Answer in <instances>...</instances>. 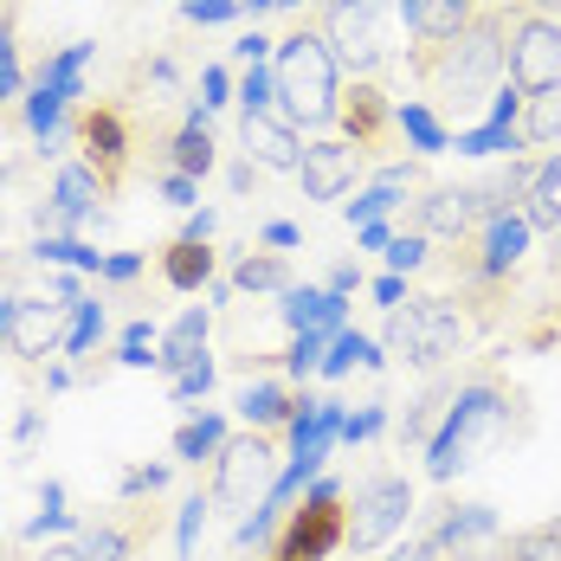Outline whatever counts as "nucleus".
<instances>
[{"instance_id": "f257e3e1", "label": "nucleus", "mask_w": 561, "mask_h": 561, "mask_svg": "<svg viewBox=\"0 0 561 561\" xmlns=\"http://www.w3.org/2000/svg\"><path fill=\"white\" fill-rule=\"evenodd\" d=\"M510 26H516V7H478L446 46L407 53V71H413L420 91L439 98L446 111L478 104V98H497L504 78H510Z\"/></svg>"}, {"instance_id": "f03ea898", "label": "nucleus", "mask_w": 561, "mask_h": 561, "mask_svg": "<svg viewBox=\"0 0 561 561\" xmlns=\"http://www.w3.org/2000/svg\"><path fill=\"white\" fill-rule=\"evenodd\" d=\"M272 91H278V116L297 129H323L336 123V104H342V65L330 53V39L304 20L297 33L278 39V58H272Z\"/></svg>"}, {"instance_id": "7ed1b4c3", "label": "nucleus", "mask_w": 561, "mask_h": 561, "mask_svg": "<svg viewBox=\"0 0 561 561\" xmlns=\"http://www.w3.org/2000/svg\"><path fill=\"white\" fill-rule=\"evenodd\" d=\"M510 413H516V393L497 388V381H471V388H458L451 393V407H446V420H439L433 439H426V471L446 484L451 471H465L484 446L510 439Z\"/></svg>"}, {"instance_id": "20e7f679", "label": "nucleus", "mask_w": 561, "mask_h": 561, "mask_svg": "<svg viewBox=\"0 0 561 561\" xmlns=\"http://www.w3.org/2000/svg\"><path fill=\"white\" fill-rule=\"evenodd\" d=\"M393 7L388 0H323L317 7V33L330 39L342 71L355 78H381L393 65Z\"/></svg>"}, {"instance_id": "39448f33", "label": "nucleus", "mask_w": 561, "mask_h": 561, "mask_svg": "<svg viewBox=\"0 0 561 561\" xmlns=\"http://www.w3.org/2000/svg\"><path fill=\"white\" fill-rule=\"evenodd\" d=\"M348 542V510H342V484L323 478L310 484L297 504L284 510V523L272 529V561H330Z\"/></svg>"}, {"instance_id": "423d86ee", "label": "nucleus", "mask_w": 561, "mask_h": 561, "mask_svg": "<svg viewBox=\"0 0 561 561\" xmlns=\"http://www.w3.org/2000/svg\"><path fill=\"white\" fill-rule=\"evenodd\" d=\"M458 342H465V317L446 297H407V304L388 310L381 348L400 355V362H413V368H439L446 355H458Z\"/></svg>"}, {"instance_id": "0eeeda50", "label": "nucleus", "mask_w": 561, "mask_h": 561, "mask_svg": "<svg viewBox=\"0 0 561 561\" xmlns=\"http://www.w3.org/2000/svg\"><path fill=\"white\" fill-rule=\"evenodd\" d=\"M278 484V451H272V433H239L214 451V484L207 497L232 510H259Z\"/></svg>"}, {"instance_id": "6e6552de", "label": "nucleus", "mask_w": 561, "mask_h": 561, "mask_svg": "<svg viewBox=\"0 0 561 561\" xmlns=\"http://www.w3.org/2000/svg\"><path fill=\"white\" fill-rule=\"evenodd\" d=\"M510 84L523 98L561 91V20L516 7V26H510Z\"/></svg>"}, {"instance_id": "1a4fd4ad", "label": "nucleus", "mask_w": 561, "mask_h": 561, "mask_svg": "<svg viewBox=\"0 0 561 561\" xmlns=\"http://www.w3.org/2000/svg\"><path fill=\"white\" fill-rule=\"evenodd\" d=\"M413 516V484L400 471H381L355 491V510H348V549L355 556H375L381 542H393Z\"/></svg>"}, {"instance_id": "9d476101", "label": "nucleus", "mask_w": 561, "mask_h": 561, "mask_svg": "<svg viewBox=\"0 0 561 561\" xmlns=\"http://www.w3.org/2000/svg\"><path fill=\"white\" fill-rule=\"evenodd\" d=\"M71 136H78L84 169L104 181V194H116L123 174H129V116L116 111V104H84V111L71 116Z\"/></svg>"}, {"instance_id": "9b49d317", "label": "nucleus", "mask_w": 561, "mask_h": 561, "mask_svg": "<svg viewBox=\"0 0 561 561\" xmlns=\"http://www.w3.org/2000/svg\"><path fill=\"white\" fill-rule=\"evenodd\" d=\"M400 104L388 98V84L381 78H355V84H342V104H336V123H342V142H355L362 156H375V149H388L393 136H400Z\"/></svg>"}, {"instance_id": "f8f14e48", "label": "nucleus", "mask_w": 561, "mask_h": 561, "mask_svg": "<svg viewBox=\"0 0 561 561\" xmlns=\"http://www.w3.org/2000/svg\"><path fill=\"white\" fill-rule=\"evenodd\" d=\"M484 220H497L491 201H484V187H433L426 201H413V232H420V239H451V245H465Z\"/></svg>"}, {"instance_id": "ddd939ff", "label": "nucleus", "mask_w": 561, "mask_h": 561, "mask_svg": "<svg viewBox=\"0 0 561 561\" xmlns=\"http://www.w3.org/2000/svg\"><path fill=\"white\" fill-rule=\"evenodd\" d=\"M71 304H46V297H7L0 304V342L20 355V362H46L65 348L58 336V317H65Z\"/></svg>"}, {"instance_id": "4468645a", "label": "nucleus", "mask_w": 561, "mask_h": 561, "mask_svg": "<svg viewBox=\"0 0 561 561\" xmlns=\"http://www.w3.org/2000/svg\"><path fill=\"white\" fill-rule=\"evenodd\" d=\"M239 142H245V162L265 174H297L304 162V136L278 111H239Z\"/></svg>"}, {"instance_id": "2eb2a0df", "label": "nucleus", "mask_w": 561, "mask_h": 561, "mask_svg": "<svg viewBox=\"0 0 561 561\" xmlns=\"http://www.w3.org/2000/svg\"><path fill=\"white\" fill-rule=\"evenodd\" d=\"M362 149L355 142H304V162H297V174H304V194L310 201H342L355 181H362Z\"/></svg>"}, {"instance_id": "dca6fc26", "label": "nucleus", "mask_w": 561, "mask_h": 561, "mask_svg": "<svg viewBox=\"0 0 561 561\" xmlns=\"http://www.w3.org/2000/svg\"><path fill=\"white\" fill-rule=\"evenodd\" d=\"M310 407H317V400H304V393L284 388V381H245V393H239V413H245V426H252V433L297 426Z\"/></svg>"}, {"instance_id": "f3484780", "label": "nucleus", "mask_w": 561, "mask_h": 561, "mask_svg": "<svg viewBox=\"0 0 561 561\" xmlns=\"http://www.w3.org/2000/svg\"><path fill=\"white\" fill-rule=\"evenodd\" d=\"M342 317H348V297L336 290H284V323L297 336H342Z\"/></svg>"}, {"instance_id": "a211bd4d", "label": "nucleus", "mask_w": 561, "mask_h": 561, "mask_svg": "<svg viewBox=\"0 0 561 561\" xmlns=\"http://www.w3.org/2000/svg\"><path fill=\"white\" fill-rule=\"evenodd\" d=\"M169 174H187V181H207V174H214V129H207V111H201V104H194L187 123L174 129Z\"/></svg>"}, {"instance_id": "6ab92c4d", "label": "nucleus", "mask_w": 561, "mask_h": 561, "mask_svg": "<svg viewBox=\"0 0 561 561\" xmlns=\"http://www.w3.org/2000/svg\"><path fill=\"white\" fill-rule=\"evenodd\" d=\"M98 201H104V181H98V174L84 169V162L58 169V181H53V214H58L65 226H84Z\"/></svg>"}, {"instance_id": "aec40b11", "label": "nucleus", "mask_w": 561, "mask_h": 561, "mask_svg": "<svg viewBox=\"0 0 561 561\" xmlns=\"http://www.w3.org/2000/svg\"><path fill=\"white\" fill-rule=\"evenodd\" d=\"M201 348H207V310L194 304V310H181V317H174V330L162 336V348H156V368L181 375V368H194V362H201Z\"/></svg>"}, {"instance_id": "412c9836", "label": "nucleus", "mask_w": 561, "mask_h": 561, "mask_svg": "<svg viewBox=\"0 0 561 561\" xmlns=\"http://www.w3.org/2000/svg\"><path fill=\"white\" fill-rule=\"evenodd\" d=\"M162 278H169L174 290H201V284H214V245L181 232L169 252H162Z\"/></svg>"}, {"instance_id": "4be33fe9", "label": "nucleus", "mask_w": 561, "mask_h": 561, "mask_svg": "<svg viewBox=\"0 0 561 561\" xmlns=\"http://www.w3.org/2000/svg\"><path fill=\"white\" fill-rule=\"evenodd\" d=\"M393 123H400V142H413L420 156H439V149H451V129L433 116V104H420V98H407Z\"/></svg>"}, {"instance_id": "5701e85b", "label": "nucleus", "mask_w": 561, "mask_h": 561, "mask_svg": "<svg viewBox=\"0 0 561 561\" xmlns=\"http://www.w3.org/2000/svg\"><path fill=\"white\" fill-rule=\"evenodd\" d=\"M516 129H523V149H549V142H561V91L523 98V116H516Z\"/></svg>"}, {"instance_id": "b1692460", "label": "nucleus", "mask_w": 561, "mask_h": 561, "mask_svg": "<svg viewBox=\"0 0 561 561\" xmlns=\"http://www.w3.org/2000/svg\"><path fill=\"white\" fill-rule=\"evenodd\" d=\"M497 561H561V516L504 536V542H497Z\"/></svg>"}, {"instance_id": "393cba45", "label": "nucleus", "mask_w": 561, "mask_h": 561, "mask_svg": "<svg viewBox=\"0 0 561 561\" xmlns=\"http://www.w3.org/2000/svg\"><path fill=\"white\" fill-rule=\"evenodd\" d=\"M388 355H381V342H368L362 330H342V336H330V348H323V375L336 381V375H348V368H381Z\"/></svg>"}, {"instance_id": "a878e982", "label": "nucleus", "mask_w": 561, "mask_h": 561, "mask_svg": "<svg viewBox=\"0 0 561 561\" xmlns=\"http://www.w3.org/2000/svg\"><path fill=\"white\" fill-rule=\"evenodd\" d=\"M91 53H98V46H65L58 58H46V65H39V84H46V91H58L65 104H71V98H84V65H91Z\"/></svg>"}, {"instance_id": "bb28decb", "label": "nucleus", "mask_w": 561, "mask_h": 561, "mask_svg": "<svg viewBox=\"0 0 561 561\" xmlns=\"http://www.w3.org/2000/svg\"><path fill=\"white\" fill-rule=\"evenodd\" d=\"M451 149H465V156H523V129L516 123H478V129H458Z\"/></svg>"}, {"instance_id": "cd10ccee", "label": "nucleus", "mask_w": 561, "mask_h": 561, "mask_svg": "<svg viewBox=\"0 0 561 561\" xmlns=\"http://www.w3.org/2000/svg\"><path fill=\"white\" fill-rule=\"evenodd\" d=\"M226 446V426H220V413H201V420H187L181 433H174V458H214V451Z\"/></svg>"}, {"instance_id": "c85d7f7f", "label": "nucleus", "mask_w": 561, "mask_h": 561, "mask_svg": "<svg viewBox=\"0 0 561 561\" xmlns=\"http://www.w3.org/2000/svg\"><path fill=\"white\" fill-rule=\"evenodd\" d=\"M290 284V272H284V259H272V252H245L239 265H232V290H284Z\"/></svg>"}, {"instance_id": "c756f323", "label": "nucleus", "mask_w": 561, "mask_h": 561, "mask_svg": "<svg viewBox=\"0 0 561 561\" xmlns=\"http://www.w3.org/2000/svg\"><path fill=\"white\" fill-rule=\"evenodd\" d=\"M33 259H39V265H78V272H98V278H104V252H91V245H78V239H39Z\"/></svg>"}, {"instance_id": "7c9ffc66", "label": "nucleus", "mask_w": 561, "mask_h": 561, "mask_svg": "<svg viewBox=\"0 0 561 561\" xmlns=\"http://www.w3.org/2000/svg\"><path fill=\"white\" fill-rule=\"evenodd\" d=\"M98 336H104V304H84V297H78V304H71V330H65V348H58V355H84Z\"/></svg>"}, {"instance_id": "2f4dec72", "label": "nucleus", "mask_w": 561, "mask_h": 561, "mask_svg": "<svg viewBox=\"0 0 561 561\" xmlns=\"http://www.w3.org/2000/svg\"><path fill=\"white\" fill-rule=\"evenodd\" d=\"M58 123H65V98L33 78V91H26V129L33 136H58Z\"/></svg>"}, {"instance_id": "473e14b6", "label": "nucleus", "mask_w": 561, "mask_h": 561, "mask_svg": "<svg viewBox=\"0 0 561 561\" xmlns=\"http://www.w3.org/2000/svg\"><path fill=\"white\" fill-rule=\"evenodd\" d=\"M20 91V39H13V0H0V104Z\"/></svg>"}, {"instance_id": "72a5a7b5", "label": "nucleus", "mask_w": 561, "mask_h": 561, "mask_svg": "<svg viewBox=\"0 0 561 561\" xmlns=\"http://www.w3.org/2000/svg\"><path fill=\"white\" fill-rule=\"evenodd\" d=\"M393 207H400V181H375L362 201H348V220H355V226H375L381 214H393Z\"/></svg>"}, {"instance_id": "f704fd0d", "label": "nucleus", "mask_w": 561, "mask_h": 561, "mask_svg": "<svg viewBox=\"0 0 561 561\" xmlns=\"http://www.w3.org/2000/svg\"><path fill=\"white\" fill-rule=\"evenodd\" d=\"M116 362H123V368H156V330H149V323H129Z\"/></svg>"}, {"instance_id": "c9c22d12", "label": "nucleus", "mask_w": 561, "mask_h": 561, "mask_svg": "<svg viewBox=\"0 0 561 561\" xmlns=\"http://www.w3.org/2000/svg\"><path fill=\"white\" fill-rule=\"evenodd\" d=\"M201 529H207V497H194V504L181 510V523H174V549H181V561H194Z\"/></svg>"}, {"instance_id": "e433bc0d", "label": "nucleus", "mask_w": 561, "mask_h": 561, "mask_svg": "<svg viewBox=\"0 0 561 561\" xmlns=\"http://www.w3.org/2000/svg\"><path fill=\"white\" fill-rule=\"evenodd\" d=\"M46 529H71V510H65V491H58V484H46L39 516H33V529H26V536H46Z\"/></svg>"}, {"instance_id": "4c0bfd02", "label": "nucleus", "mask_w": 561, "mask_h": 561, "mask_svg": "<svg viewBox=\"0 0 561 561\" xmlns=\"http://www.w3.org/2000/svg\"><path fill=\"white\" fill-rule=\"evenodd\" d=\"M388 265H393V272H420V265H426V239H420V232L388 239Z\"/></svg>"}, {"instance_id": "58836bf2", "label": "nucleus", "mask_w": 561, "mask_h": 561, "mask_svg": "<svg viewBox=\"0 0 561 561\" xmlns=\"http://www.w3.org/2000/svg\"><path fill=\"white\" fill-rule=\"evenodd\" d=\"M323 342H330V336H297V342H290V355H284V368L304 381L310 368H323Z\"/></svg>"}, {"instance_id": "ea45409f", "label": "nucleus", "mask_w": 561, "mask_h": 561, "mask_svg": "<svg viewBox=\"0 0 561 561\" xmlns=\"http://www.w3.org/2000/svg\"><path fill=\"white\" fill-rule=\"evenodd\" d=\"M232 13H239V0H187V7H181L187 26H220V20H232Z\"/></svg>"}, {"instance_id": "a19ab883", "label": "nucleus", "mask_w": 561, "mask_h": 561, "mask_svg": "<svg viewBox=\"0 0 561 561\" xmlns=\"http://www.w3.org/2000/svg\"><path fill=\"white\" fill-rule=\"evenodd\" d=\"M207 388H214V362H207V355H201L194 368H181V375H174V400H201Z\"/></svg>"}, {"instance_id": "79ce46f5", "label": "nucleus", "mask_w": 561, "mask_h": 561, "mask_svg": "<svg viewBox=\"0 0 561 561\" xmlns=\"http://www.w3.org/2000/svg\"><path fill=\"white\" fill-rule=\"evenodd\" d=\"M381 426H388V407H362V413H348V420H342V439L355 446V439H375Z\"/></svg>"}, {"instance_id": "37998d69", "label": "nucleus", "mask_w": 561, "mask_h": 561, "mask_svg": "<svg viewBox=\"0 0 561 561\" xmlns=\"http://www.w3.org/2000/svg\"><path fill=\"white\" fill-rule=\"evenodd\" d=\"M201 91H207V98H201V111H220L226 91H232V78H226L220 65H207V71H201Z\"/></svg>"}, {"instance_id": "c03bdc74", "label": "nucleus", "mask_w": 561, "mask_h": 561, "mask_svg": "<svg viewBox=\"0 0 561 561\" xmlns=\"http://www.w3.org/2000/svg\"><path fill=\"white\" fill-rule=\"evenodd\" d=\"M162 478H169L162 465H136V471L123 478V497H142V491H162Z\"/></svg>"}, {"instance_id": "a18cd8bd", "label": "nucleus", "mask_w": 561, "mask_h": 561, "mask_svg": "<svg viewBox=\"0 0 561 561\" xmlns=\"http://www.w3.org/2000/svg\"><path fill=\"white\" fill-rule=\"evenodd\" d=\"M516 116H523V91L504 78V91L491 98V123H516Z\"/></svg>"}, {"instance_id": "49530a36", "label": "nucleus", "mask_w": 561, "mask_h": 561, "mask_svg": "<svg viewBox=\"0 0 561 561\" xmlns=\"http://www.w3.org/2000/svg\"><path fill=\"white\" fill-rule=\"evenodd\" d=\"M232 53L245 58V65H259V58H265V53H278V39H265V33L252 26V33H239V46H232Z\"/></svg>"}, {"instance_id": "de8ad7c7", "label": "nucleus", "mask_w": 561, "mask_h": 561, "mask_svg": "<svg viewBox=\"0 0 561 561\" xmlns=\"http://www.w3.org/2000/svg\"><path fill=\"white\" fill-rule=\"evenodd\" d=\"M136 272H142V259H136V252H111V259H104V278H111V284H129Z\"/></svg>"}, {"instance_id": "09e8293b", "label": "nucleus", "mask_w": 561, "mask_h": 561, "mask_svg": "<svg viewBox=\"0 0 561 561\" xmlns=\"http://www.w3.org/2000/svg\"><path fill=\"white\" fill-rule=\"evenodd\" d=\"M162 194H169L174 207H194V194H201V181H187V174H162Z\"/></svg>"}, {"instance_id": "8fccbe9b", "label": "nucleus", "mask_w": 561, "mask_h": 561, "mask_svg": "<svg viewBox=\"0 0 561 561\" xmlns=\"http://www.w3.org/2000/svg\"><path fill=\"white\" fill-rule=\"evenodd\" d=\"M393 561H439V542H433V536H420V542L393 549Z\"/></svg>"}, {"instance_id": "3c124183", "label": "nucleus", "mask_w": 561, "mask_h": 561, "mask_svg": "<svg viewBox=\"0 0 561 561\" xmlns=\"http://www.w3.org/2000/svg\"><path fill=\"white\" fill-rule=\"evenodd\" d=\"M323 290H336V297H348V290H362V272H355V265H336V272H330V284H323Z\"/></svg>"}, {"instance_id": "603ef678", "label": "nucleus", "mask_w": 561, "mask_h": 561, "mask_svg": "<svg viewBox=\"0 0 561 561\" xmlns=\"http://www.w3.org/2000/svg\"><path fill=\"white\" fill-rule=\"evenodd\" d=\"M375 297H381V304H400V297H407V278H400V272H388V278H375Z\"/></svg>"}, {"instance_id": "864d4df0", "label": "nucleus", "mask_w": 561, "mask_h": 561, "mask_svg": "<svg viewBox=\"0 0 561 561\" xmlns=\"http://www.w3.org/2000/svg\"><path fill=\"white\" fill-rule=\"evenodd\" d=\"M39 561H91V556H84V542L71 536V542H53V549H46Z\"/></svg>"}, {"instance_id": "5fc2aeb1", "label": "nucleus", "mask_w": 561, "mask_h": 561, "mask_svg": "<svg viewBox=\"0 0 561 561\" xmlns=\"http://www.w3.org/2000/svg\"><path fill=\"white\" fill-rule=\"evenodd\" d=\"M265 245H297V226H290V220H272V226H265Z\"/></svg>"}, {"instance_id": "6e6d98bb", "label": "nucleus", "mask_w": 561, "mask_h": 561, "mask_svg": "<svg viewBox=\"0 0 561 561\" xmlns=\"http://www.w3.org/2000/svg\"><path fill=\"white\" fill-rule=\"evenodd\" d=\"M355 239H362V245H368V252H381V245H388L393 232H388V226H381V220H375V226H362V232H355Z\"/></svg>"}, {"instance_id": "4d7b16f0", "label": "nucleus", "mask_w": 561, "mask_h": 561, "mask_svg": "<svg viewBox=\"0 0 561 561\" xmlns=\"http://www.w3.org/2000/svg\"><path fill=\"white\" fill-rule=\"evenodd\" d=\"M272 7H278V0H239V13H252V20H259V13H272Z\"/></svg>"}, {"instance_id": "13d9d810", "label": "nucleus", "mask_w": 561, "mask_h": 561, "mask_svg": "<svg viewBox=\"0 0 561 561\" xmlns=\"http://www.w3.org/2000/svg\"><path fill=\"white\" fill-rule=\"evenodd\" d=\"M523 7H529V13H549V20L561 13V0H523Z\"/></svg>"}, {"instance_id": "bf43d9fd", "label": "nucleus", "mask_w": 561, "mask_h": 561, "mask_svg": "<svg viewBox=\"0 0 561 561\" xmlns=\"http://www.w3.org/2000/svg\"><path fill=\"white\" fill-rule=\"evenodd\" d=\"M393 7H400V20H413V13H420L426 0H393Z\"/></svg>"}, {"instance_id": "052dcab7", "label": "nucleus", "mask_w": 561, "mask_h": 561, "mask_svg": "<svg viewBox=\"0 0 561 561\" xmlns=\"http://www.w3.org/2000/svg\"><path fill=\"white\" fill-rule=\"evenodd\" d=\"M478 7H523V0H478Z\"/></svg>"}, {"instance_id": "680f3d73", "label": "nucleus", "mask_w": 561, "mask_h": 561, "mask_svg": "<svg viewBox=\"0 0 561 561\" xmlns=\"http://www.w3.org/2000/svg\"><path fill=\"white\" fill-rule=\"evenodd\" d=\"M278 7H304V0H278Z\"/></svg>"}]
</instances>
